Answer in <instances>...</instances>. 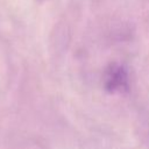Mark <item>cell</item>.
Segmentation results:
<instances>
[{
	"mask_svg": "<svg viewBox=\"0 0 149 149\" xmlns=\"http://www.w3.org/2000/svg\"><path fill=\"white\" fill-rule=\"evenodd\" d=\"M104 87L108 93H126L129 90L128 72L123 65L111 64L105 72Z\"/></svg>",
	"mask_w": 149,
	"mask_h": 149,
	"instance_id": "1",
	"label": "cell"
}]
</instances>
